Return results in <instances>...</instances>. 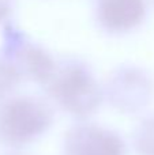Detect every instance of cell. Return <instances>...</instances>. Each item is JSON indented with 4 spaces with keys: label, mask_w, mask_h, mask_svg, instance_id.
<instances>
[{
    "label": "cell",
    "mask_w": 154,
    "mask_h": 155,
    "mask_svg": "<svg viewBox=\"0 0 154 155\" xmlns=\"http://www.w3.org/2000/svg\"><path fill=\"white\" fill-rule=\"evenodd\" d=\"M147 0H97L95 21L109 34H127L142 26L147 16Z\"/></svg>",
    "instance_id": "277c9868"
},
{
    "label": "cell",
    "mask_w": 154,
    "mask_h": 155,
    "mask_svg": "<svg viewBox=\"0 0 154 155\" xmlns=\"http://www.w3.org/2000/svg\"><path fill=\"white\" fill-rule=\"evenodd\" d=\"M57 63L44 48L30 41H21L18 53V71L29 79L46 84L56 70Z\"/></svg>",
    "instance_id": "8992f818"
},
{
    "label": "cell",
    "mask_w": 154,
    "mask_h": 155,
    "mask_svg": "<svg viewBox=\"0 0 154 155\" xmlns=\"http://www.w3.org/2000/svg\"><path fill=\"white\" fill-rule=\"evenodd\" d=\"M53 123V110L38 97H18L0 112L2 136L10 144L25 146L41 137Z\"/></svg>",
    "instance_id": "7a4b0ae2"
},
{
    "label": "cell",
    "mask_w": 154,
    "mask_h": 155,
    "mask_svg": "<svg viewBox=\"0 0 154 155\" xmlns=\"http://www.w3.org/2000/svg\"><path fill=\"white\" fill-rule=\"evenodd\" d=\"M135 148L139 155H154V116L147 117L135 132Z\"/></svg>",
    "instance_id": "52a82bcc"
},
{
    "label": "cell",
    "mask_w": 154,
    "mask_h": 155,
    "mask_svg": "<svg viewBox=\"0 0 154 155\" xmlns=\"http://www.w3.org/2000/svg\"><path fill=\"white\" fill-rule=\"evenodd\" d=\"M45 87L62 109L79 118L93 114L102 102V91L92 71L78 60L57 63Z\"/></svg>",
    "instance_id": "6da1fadb"
},
{
    "label": "cell",
    "mask_w": 154,
    "mask_h": 155,
    "mask_svg": "<svg viewBox=\"0 0 154 155\" xmlns=\"http://www.w3.org/2000/svg\"><path fill=\"white\" fill-rule=\"evenodd\" d=\"M112 101L119 109L135 112L149 104L152 95V82L142 71L135 68H122L112 79Z\"/></svg>",
    "instance_id": "5b68a950"
},
{
    "label": "cell",
    "mask_w": 154,
    "mask_h": 155,
    "mask_svg": "<svg viewBox=\"0 0 154 155\" xmlns=\"http://www.w3.org/2000/svg\"><path fill=\"white\" fill-rule=\"evenodd\" d=\"M65 155H126L123 139L108 128L79 124L65 134Z\"/></svg>",
    "instance_id": "3957f363"
}]
</instances>
